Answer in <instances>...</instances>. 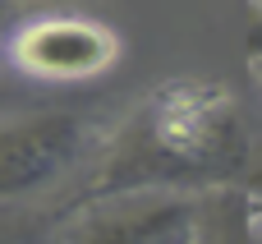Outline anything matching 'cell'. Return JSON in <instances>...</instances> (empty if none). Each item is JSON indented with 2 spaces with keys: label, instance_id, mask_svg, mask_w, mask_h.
I'll list each match as a JSON object with an SVG mask.
<instances>
[{
  "label": "cell",
  "instance_id": "1",
  "mask_svg": "<svg viewBox=\"0 0 262 244\" xmlns=\"http://www.w3.org/2000/svg\"><path fill=\"white\" fill-rule=\"evenodd\" d=\"M253 157L235 97L207 78H170L115 129L106 161L78 189V203L124 189H203L239 180Z\"/></svg>",
  "mask_w": 262,
  "mask_h": 244
},
{
  "label": "cell",
  "instance_id": "2",
  "mask_svg": "<svg viewBox=\"0 0 262 244\" xmlns=\"http://www.w3.org/2000/svg\"><path fill=\"white\" fill-rule=\"evenodd\" d=\"M97 143V120L83 111H18L0 120V203L32 198L64 180Z\"/></svg>",
  "mask_w": 262,
  "mask_h": 244
},
{
  "label": "cell",
  "instance_id": "3",
  "mask_svg": "<svg viewBox=\"0 0 262 244\" xmlns=\"http://www.w3.org/2000/svg\"><path fill=\"white\" fill-rule=\"evenodd\" d=\"M83 217L60 226L64 240L97 244H180L198 240V189H124L78 203Z\"/></svg>",
  "mask_w": 262,
  "mask_h": 244
},
{
  "label": "cell",
  "instance_id": "4",
  "mask_svg": "<svg viewBox=\"0 0 262 244\" xmlns=\"http://www.w3.org/2000/svg\"><path fill=\"white\" fill-rule=\"evenodd\" d=\"M9 55L23 74L46 83H83L115 65L120 37L83 14H41L9 37Z\"/></svg>",
  "mask_w": 262,
  "mask_h": 244
},
{
  "label": "cell",
  "instance_id": "5",
  "mask_svg": "<svg viewBox=\"0 0 262 244\" xmlns=\"http://www.w3.org/2000/svg\"><path fill=\"white\" fill-rule=\"evenodd\" d=\"M244 55L262 65V0H244Z\"/></svg>",
  "mask_w": 262,
  "mask_h": 244
},
{
  "label": "cell",
  "instance_id": "6",
  "mask_svg": "<svg viewBox=\"0 0 262 244\" xmlns=\"http://www.w3.org/2000/svg\"><path fill=\"white\" fill-rule=\"evenodd\" d=\"M239 185H244V194H249V203H253V212L262 217V148H253V157H249V166H244V175H239Z\"/></svg>",
  "mask_w": 262,
  "mask_h": 244
},
{
  "label": "cell",
  "instance_id": "7",
  "mask_svg": "<svg viewBox=\"0 0 262 244\" xmlns=\"http://www.w3.org/2000/svg\"><path fill=\"white\" fill-rule=\"evenodd\" d=\"M18 9H23L18 0H0V28H5V23H14V18H18Z\"/></svg>",
  "mask_w": 262,
  "mask_h": 244
},
{
  "label": "cell",
  "instance_id": "8",
  "mask_svg": "<svg viewBox=\"0 0 262 244\" xmlns=\"http://www.w3.org/2000/svg\"><path fill=\"white\" fill-rule=\"evenodd\" d=\"M18 5H32V9H60V5H69V0H18Z\"/></svg>",
  "mask_w": 262,
  "mask_h": 244
},
{
  "label": "cell",
  "instance_id": "9",
  "mask_svg": "<svg viewBox=\"0 0 262 244\" xmlns=\"http://www.w3.org/2000/svg\"><path fill=\"white\" fill-rule=\"evenodd\" d=\"M253 74H258V83H262V65H253Z\"/></svg>",
  "mask_w": 262,
  "mask_h": 244
}]
</instances>
